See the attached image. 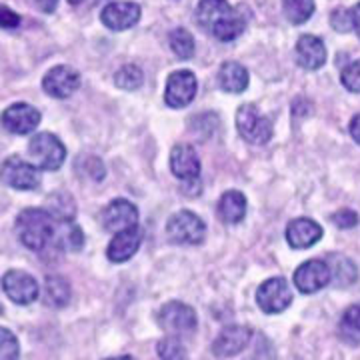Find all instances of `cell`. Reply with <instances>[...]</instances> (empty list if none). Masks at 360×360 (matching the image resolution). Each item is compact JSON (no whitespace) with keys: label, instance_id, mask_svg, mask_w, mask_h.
<instances>
[{"label":"cell","instance_id":"9c48e42d","mask_svg":"<svg viewBox=\"0 0 360 360\" xmlns=\"http://www.w3.org/2000/svg\"><path fill=\"white\" fill-rule=\"evenodd\" d=\"M198 90V82L193 70H176L167 80L165 103L170 108H184L193 103Z\"/></svg>","mask_w":360,"mask_h":360},{"label":"cell","instance_id":"3957f363","mask_svg":"<svg viewBox=\"0 0 360 360\" xmlns=\"http://www.w3.org/2000/svg\"><path fill=\"white\" fill-rule=\"evenodd\" d=\"M28 153L32 156L34 167L40 170H58L66 158L65 144L52 132L37 134L28 144Z\"/></svg>","mask_w":360,"mask_h":360},{"label":"cell","instance_id":"5b68a950","mask_svg":"<svg viewBox=\"0 0 360 360\" xmlns=\"http://www.w3.org/2000/svg\"><path fill=\"white\" fill-rule=\"evenodd\" d=\"M236 130L250 144H266L272 139V122L255 104H243L236 110Z\"/></svg>","mask_w":360,"mask_h":360},{"label":"cell","instance_id":"d4e9b609","mask_svg":"<svg viewBox=\"0 0 360 360\" xmlns=\"http://www.w3.org/2000/svg\"><path fill=\"white\" fill-rule=\"evenodd\" d=\"M49 212L60 222H72L77 214V206L72 196L66 193H56L49 198Z\"/></svg>","mask_w":360,"mask_h":360},{"label":"cell","instance_id":"2e32d148","mask_svg":"<svg viewBox=\"0 0 360 360\" xmlns=\"http://www.w3.org/2000/svg\"><path fill=\"white\" fill-rule=\"evenodd\" d=\"M250 338H252V330L248 326H240V324L226 326L220 330L217 340L212 342V352L219 359H231V356L240 354L248 347Z\"/></svg>","mask_w":360,"mask_h":360},{"label":"cell","instance_id":"836d02e7","mask_svg":"<svg viewBox=\"0 0 360 360\" xmlns=\"http://www.w3.org/2000/svg\"><path fill=\"white\" fill-rule=\"evenodd\" d=\"M330 25H333V28L338 30V32H347V30H350V28H352L350 13L345 11V8H336V11H333V14H330Z\"/></svg>","mask_w":360,"mask_h":360},{"label":"cell","instance_id":"9a60e30c","mask_svg":"<svg viewBox=\"0 0 360 360\" xmlns=\"http://www.w3.org/2000/svg\"><path fill=\"white\" fill-rule=\"evenodd\" d=\"M40 112L26 103L11 104L4 112H2V124L4 129L13 134H30L34 132L40 124Z\"/></svg>","mask_w":360,"mask_h":360},{"label":"cell","instance_id":"603a6c76","mask_svg":"<svg viewBox=\"0 0 360 360\" xmlns=\"http://www.w3.org/2000/svg\"><path fill=\"white\" fill-rule=\"evenodd\" d=\"M44 298H46V304L54 307V309H63V307L68 304V300H70V284H68L65 276H60V274L46 276Z\"/></svg>","mask_w":360,"mask_h":360},{"label":"cell","instance_id":"d6a6232c","mask_svg":"<svg viewBox=\"0 0 360 360\" xmlns=\"http://www.w3.org/2000/svg\"><path fill=\"white\" fill-rule=\"evenodd\" d=\"M333 222H335L338 229H354L359 224V214L354 210H348V208H342L333 214Z\"/></svg>","mask_w":360,"mask_h":360},{"label":"cell","instance_id":"4316f807","mask_svg":"<svg viewBox=\"0 0 360 360\" xmlns=\"http://www.w3.org/2000/svg\"><path fill=\"white\" fill-rule=\"evenodd\" d=\"M168 42L180 60H188L194 56V39L186 28H174L168 37Z\"/></svg>","mask_w":360,"mask_h":360},{"label":"cell","instance_id":"30bf717a","mask_svg":"<svg viewBox=\"0 0 360 360\" xmlns=\"http://www.w3.org/2000/svg\"><path fill=\"white\" fill-rule=\"evenodd\" d=\"M2 290L13 302L22 304V307L34 302L40 295L37 278L30 276L28 272H22V270H8L2 276Z\"/></svg>","mask_w":360,"mask_h":360},{"label":"cell","instance_id":"6da1fadb","mask_svg":"<svg viewBox=\"0 0 360 360\" xmlns=\"http://www.w3.org/2000/svg\"><path fill=\"white\" fill-rule=\"evenodd\" d=\"M194 16L206 32L222 42L238 39L246 28L245 16L231 6L229 0H200Z\"/></svg>","mask_w":360,"mask_h":360},{"label":"cell","instance_id":"8fae6325","mask_svg":"<svg viewBox=\"0 0 360 360\" xmlns=\"http://www.w3.org/2000/svg\"><path fill=\"white\" fill-rule=\"evenodd\" d=\"M40 168L32 167L18 156H11L2 165V179L16 191H32L40 184Z\"/></svg>","mask_w":360,"mask_h":360},{"label":"cell","instance_id":"d6986e66","mask_svg":"<svg viewBox=\"0 0 360 360\" xmlns=\"http://www.w3.org/2000/svg\"><path fill=\"white\" fill-rule=\"evenodd\" d=\"M142 245V231L139 226L129 229L115 234V238L110 240V245L106 248V257L112 262H127L139 252Z\"/></svg>","mask_w":360,"mask_h":360},{"label":"cell","instance_id":"277c9868","mask_svg":"<svg viewBox=\"0 0 360 360\" xmlns=\"http://www.w3.org/2000/svg\"><path fill=\"white\" fill-rule=\"evenodd\" d=\"M167 234L174 245H200L206 236V226L198 214L180 210L168 219Z\"/></svg>","mask_w":360,"mask_h":360},{"label":"cell","instance_id":"74e56055","mask_svg":"<svg viewBox=\"0 0 360 360\" xmlns=\"http://www.w3.org/2000/svg\"><path fill=\"white\" fill-rule=\"evenodd\" d=\"M350 136L356 144H360V115L352 116V120H350Z\"/></svg>","mask_w":360,"mask_h":360},{"label":"cell","instance_id":"e0dca14e","mask_svg":"<svg viewBox=\"0 0 360 360\" xmlns=\"http://www.w3.org/2000/svg\"><path fill=\"white\" fill-rule=\"evenodd\" d=\"M170 170L172 174L186 184L198 182L200 179V160L191 144H176L170 150Z\"/></svg>","mask_w":360,"mask_h":360},{"label":"cell","instance_id":"f1b7e54d","mask_svg":"<svg viewBox=\"0 0 360 360\" xmlns=\"http://www.w3.org/2000/svg\"><path fill=\"white\" fill-rule=\"evenodd\" d=\"M156 350H158L160 360H191L188 359L186 348H184V345L180 342L176 336H167V338H162V340L158 342Z\"/></svg>","mask_w":360,"mask_h":360},{"label":"cell","instance_id":"1f68e13d","mask_svg":"<svg viewBox=\"0 0 360 360\" xmlns=\"http://www.w3.org/2000/svg\"><path fill=\"white\" fill-rule=\"evenodd\" d=\"M342 86L350 92H360V60H354L340 75Z\"/></svg>","mask_w":360,"mask_h":360},{"label":"cell","instance_id":"7a4b0ae2","mask_svg":"<svg viewBox=\"0 0 360 360\" xmlns=\"http://www.w3.org/2000/svg\"><path fill=\"white\" fill-rule=\"evenodd\" d=\"M54 220L56 219L44 208L22 210L16 219V231H18L20 243L34 252L44 250L46 246L56 240V222Z\"/></svg>","mask_w":360,"mask_h":360},{"label":"cell","instance_id":"d590c367","mask_svg":"<svg viewBox=\"0 0 360 360\" xmlns=\"http://www.w3.org/2000/svg\"><path fill=\"white\" fill-rule=\"evenodd\" d=\"M0 25H2V28H6V30H13V28L20 25V16L14 13V11H11L8 6H2L0 8Z\"/></svg>","mask_w":360,"mask_h":360},{"label":"cell","instance_id":"8d00e7d4","mask_svg":"<svg viewBox=\"0 0 360 360\" xmlns=\"http://www.w3.org/2000/svg\"><path fill=\"white\" fill-rule=\"evenodd\" d=\"M34 4L40 8V13L52 14L58 6V0H34Z\"/></svg>","mask_w":360,"mask_h":360},{"label":"cell","instance_id":"7402d4cb","mask_svg":"<svg viewBox=\"0 0 360 360\" xmlns=\"http://www.w3.org/2000/svg\"><path fill=\"white\" fill-rule=\"evenodd\" d=\"M219 84L224 92L240 94L248 86V70L238 63H224L219 70Z\"/></svg>","mask_w":360,"mask_h":360},{"label":"cell","instance_id":"8992f818","mask_svg":"<svg viewBox=\"0 0 360 360\" xmlns=\"http://www.w3.org/2000/svg\"><path fill=\"white\" fill-rule=\"evenodd\" d=\"M292 288L286 278L283 276H274L269 278L258 286L257 290V302L262 312L266 314H278L284 312L292 304Z\"/></svg>","mask_w":360,"mask_h":360},{"label":"cell","instance_id":"ffe728a7","mask_svg":"<svg viewBox=\"0 0 360 360\" xmlns=\"http://www.w3.org/2000/svg\"><path fill=\"white\" fill-rule=\"evenodd\" d=\"M296 60L307 70H319L326 63V46L314 34H302L296 42Z\"/></svg>","mask_w":360,"mask_h":360},{"label":"cell","instance_id":"e575fe53","mask_svg":"<svg viewBox=\"0 0 360 360\" xmlns=\"http://www.w3.org/2000/svg\"><path fill=\"white\" fill-rule=\"evenodd\" d=\"M84 170L92 180H103L104 179V165L101 158L96 156H86L84 158Z\"/></svg>","mask_w":360,"mask_h":360},{"label":"cell","instance_id":"7c38bea8","mask_svg":"<svg viewBox=\"0 0 360 360\" xmlns=\"http://www.w3.org/2000/svg\"><path fill=\"white\" fill-rule=\"evenodd\" d=\"M101 220L106 231L118 234V232L139 226V208L127 198H116L104 208Z\"/></svg>","mask_w":360,"mask_h":360},{"label":"cell","instance_id":"ab89813d","mask_svg":"<svg viewBox=\"0 0 360 360\" xmlns=\"http://www.w3.org/2000/svg\"><path fill=\"white\" fill-rule=\"evenodd\" d=\"M106 360H136V359H132V356H116V359H106Z\"/></svg>","mask_w":360,"mask_h":360},{"label":"cell","instance_id":"ac0fdd59","mask_svg":"<svg viewBox=\"0 0 360 360\" xmlns=\"http://www.w3.org/2000/svg\"><path fill=\"white\" fill-rule=\"evenodd\" d=\"M322 238V226L312 219H295L286 226V243L300 250L314 246Z\"/></svg>","mask_w":360,"mask_h":360},{"label":"cell","instance_id":"ba28073f","mask_svg":"<svg viewBox=\"0 0 360 360\" xmlns=\"http://www.w3.org/2000/svg\"><path fill=\"white\" fill-rule=\"evenodd\" d=\"M330 278H333V270L328 266V262L312 258L296 269L295 286L302 295H314L330 283Z\"/></svg>","mask_w":360,"mask_h":360},{"label":"cell","instance_id":"52a82bcc","mask_svg":"<svg viewBox=\"0 0 360 360\" xmlns=\"http://www.w3.org/2000/svg\"><path fill=\"white\" fill-rule=\"evenodd\" d=\"M158 322L170 335H191L196 330V324H198L193 307L179 300H170L160 307Z\"/></svg>","mask_w":360,"mask_h":360},{"label":"cell","instance_id":"4fadbf2b","mask_svg":"<svg viewBox=\"0 0 360 360\" xmlns=\"http://www.w3.org/2000/svg\"><path fill=\"white\" fill-rule=\"evenodd\" d=\"M101 20L106 28L122 32L129 30L141 20V6L136 2H127V0H116L106 4L101 11Z\"/></svg>","mask_w":360,"mask_h":360},{"label":"cell","instance_id":"60d3db41","mask_svg":"<svg viewBox=\"0 0 360 360\" xmlns=\"http://www.w3.org/2000/svg\"><path fill=\"white\" fill-rule=\"evenodd\" d=\"M80 2H84V0H68V4H72V6H78Z\"/></svg>","mask_w":360,"mask_h":360},{"label":"cell","instance_id":"83f0119b","mask_svg":"<svg viewBox=\"0 0 360 360\" xmlns=\"http://www.w3.org/2000/svg\"><path fill=\"white\" fill-rule=\"evenodd\" d=\"M144 75L136 65L122 66L115 75V84L120 90H136L142 86Z\"/></svg>","mask_w":360,"mask_h":360},{"label":"cell","instance_id":"cb8c5ba5","mask_svg":"<svg viewBox=\"0 0 360 360\" xmlns=\"http://www.w3.org/2000/svg\"><path fill=\"white\" fill-rule=\"evenodd\" d=\"M340 338L348 345H359L360 342V304H352L342 312Z\"/></svg>","mask_w":360,"mask_h":360},{"label":"cell","instance_id":"44dd1931","mask_svg":"<svg viewBox=\"0 0 360 360\" xmlns=\"http://www.w3.org/2000/svg\"><path fill=\"white\" fill-rule=\"evenodd\" d=\"M220 219L226 224H238L246 217V196L240 191H229L220 196L219 202Z\"/></svg>","mask_w":360,"mask_h":360},{"label":"cell","instance_id":"5bb4252c","mask_svg":"<svg viewBox=\"0 0 360 360\" xmlns=\"http://www.w3.org/2000/svg\"><path fill=\"white\" fill-rule=\"evenodd\" d=\"M80 82H82V78H80L78 70H75L72 66L60 65L46 72V77L42 80V89L54 98H68L72 92H77Z\"/></svg>","mask_w":360,"mask_h":360},{"label":"cell","instance_id":"4dcf8cb0","mask_svg":"<svg viewBox=\"0 0 360 360\" xmlns=\"http://www.w3.org/2000/svg\"><path fill=\"white\" fill-rule=\"evenodd\" d=\"M18 354H20V348H18L16 336L8 328H2L0 330V360H18Z\"/></svg>","mask_w":360,"mask_h":360},{"label":"cell","instance_id":"484cf974","mask_svg":"<svg viewBox=\"0 0 360 360\" xmlns=\"http://www.w3.org/2000/svg\"><path fill=\"white\" fill-rule=\"evenodd\" d=\"M284 16L292 25H304L314 14V0H283Z\"/></svg>","mask_w":360,"mask_h":360},{"label":"cell","instance_id":"f546056e","mask_svg":"<svg viewBox=\"0 0 360 360\" xmlns=\"http://www.w3.org/2000/svg\"><path fill=\"white\" fill-rule=\"evenodd\" d=\"M63 231L58 232V245L68 250H80L84 246V234L75 222H63Z\"/></svg>","mask_w":360,"mask_h":360},{"label":"cell","instance_id":"f35d334b","mask_svg":"<svg viewBox=\"0 0 360 360\" xmlns=\"http://www.w3.org/2000/svg\"><path fill=\"white\" fill-rule=\"evenodd\" d=\"M350 18H352V28H354V32L360 37V2L350 11Z\"/></svg>","mask_w":360,"mask_h":360}]
</instances>
